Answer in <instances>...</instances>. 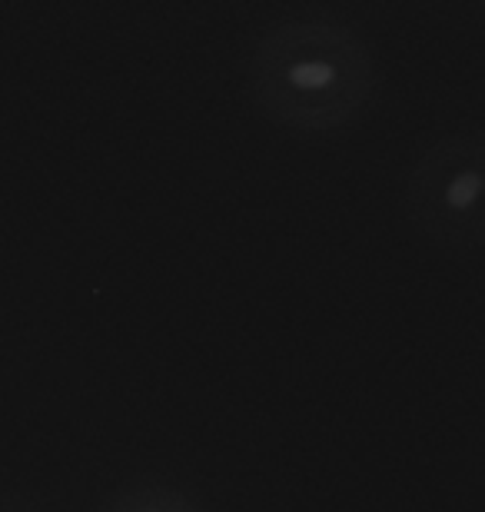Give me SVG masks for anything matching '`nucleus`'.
I'll return each instance as SVG.
<instances>
[{
  "mask_svg": "<svg viewBox=\"0 0 485 512\" xmlns=\"http://www.w3.org/2000/svg\"><path fill=\"white\" fill-rule=\"evenodd\" d=\"M406 213L429 247L469 256L485 240V140L479 130L439 137L406 180Z\"/></svg>",
  "mask_w": 485,
  "mask_h": 512,
  "instance_id": "2",
  "label": "nucleus"
},
{
  "mask_svg": "<svg viewBox=\"0 0 485 512\" xmlns=\"http://www.w3.org/2000/svg\"><path fill=\"white\" fill-rule=\"evenodd\" d=\"M250 94L276 124L329 133L363 114L376 94L379 67L353 27L329 17L276 24L253 47Z\"/></svg>",
  "mask_w": 485,
  "mask_h": 512,
  "instance_id": "1",
  "label": "nucleus"
},
{
  "mask_svg": "<svg viewBox=\"0 0 485 512\" xmlns=\"http://www.w3.org/2000/svg\"><path fill=\"white\" fill-rule=\"evenodd\" d=\"M0 512H44V509L30 496L17 493V489H0Z\"/></svg>",
  "mask_w": 485,
  "mask_h": 512,
  "instance_id": "4",
  "label": "nucleus"
},
{
  "mask_svg": "<svg viewBox=\"0 0 485 512\" xmlns=\"http://www.w3.org/2000/svg\"><path fill=\"white\" fill-rule=\"evenodd\" d=\"M103 512H203V506L170 479L140 476L123 486Z\"/></svg>",
  "mask_w": 485,
  "mask_h": 512,
  "instance_id": "3",
  "label": "nucleus"
}]
</instances>
